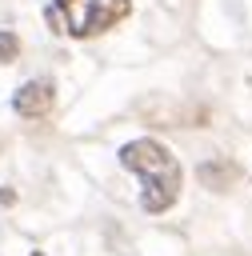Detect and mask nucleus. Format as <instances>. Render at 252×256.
<instances>
[{"label":"nucleus","instance_id":"39448f33","mask_svg":"<svg viewBox=\"0 0 252 256\" xmlns=\"http://www.w3.org/2000/svg\"><path fill=\"white\" fill-rule=\"evenodd\" d=\"M32 256H44V252H32Z\"/></svg>","mask_w":252,"mask_h":256},{"label":"nucleus","instance_id":"f03ea898","mask_svg":"<svg viewBox=\"0 0 252 256\" xmlns=\"http://www.w3.org/2000/svg\"><path fill=\"white\" fill-rule=\"evenodd\" d=\"M128 12H132L128 0H52L48 12H44V20L60 36L88 40V36H100L112 24H120Z\"/></svg>","mask_w":252,"mask_h":256},{"label":"nucleus","instance_id":"f257e3e1","mask_svg":"<svg viewBox=\"0 0 252 256\" xmlns=\"http://www.w3.org/2000/svg\"><path fill=\"white\" fill-rule=\"evenodd\" d=\"M120 164L132 168L140 180H144V192H140V204L148 212H168L180 196V184H184V172H180V160L160 144V140H128L120 148Z\"/></svg>","mask_w":252,"mask_h":256},{"label":"nucleus","instance_id":"7ed1b4c3","mask_svg":"<svg viewBox=\"0 0 252 256\" xmlns=\"http://www.w3.org/2000/svg\"><path fill=\"white\" fill-rule=\"evenodd\" d=\"M52 104H56V88H52V80H28V84L12 96V108H16L20 116H28V120L48 116Z\"/></svg>","mask_w":252,"mask_h":256},{"label":"nucleus","instance_id":"20e7f679","mask_svg":"<svg viewBox=\"0 0 252 256\" xmlns=\"http://www.w3.org/2000/svg\"><path fill=\"white\" fill-rule=\"evenodd\" d=\"M16 52H20V40H16V32H0V64H8Z\"/></svg>","mask_w":252,"mask_h":256}]
</instances>
